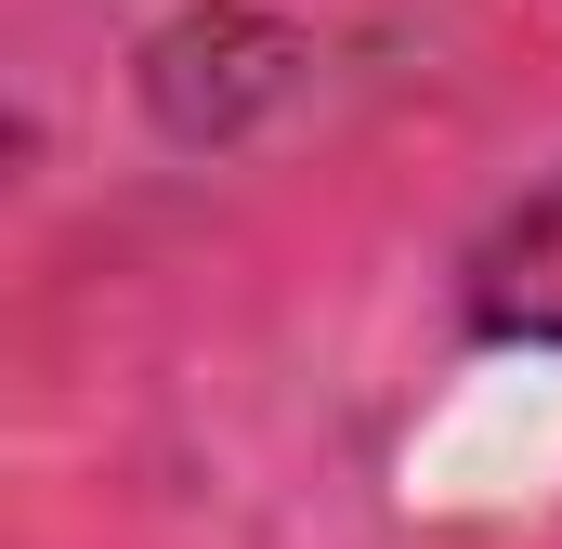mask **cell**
<instances>
[{"instance_id": "7a4b0ae2", "label": "cell", "mask_w": 562, "mask_h": 549, "mask_svg": "<svg viewBox=\"0 0 562 549\" xmlns=\"http://www.w3.org/2000/svg\"><path fill=\"white\" fill-rule=\"evenodd\" d=\"M458 301H471V327H484V340L562 354V170L484 223V249H471V274H458Z\"/></svg>"}, {"instance_id": "6da1fadb", "label": "cell", "mask_w": 562, "mask_h": 549, "mask_svg": "<svg viewBox=\"0 0 562 549\" xmlns=\"http://www.w3.org/2000/svg\"><path fill=\"white\" fill-rule=\"evenodd\" d=\"M288 79H301V40L262 13H183L144 40V119L170 144H236Z\"/></svg>"}]
</instances>
